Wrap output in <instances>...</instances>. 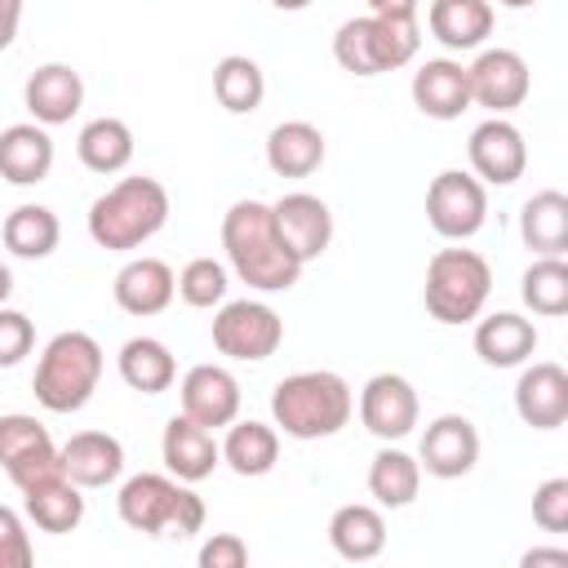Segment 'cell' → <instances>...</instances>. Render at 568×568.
Masks as SVG:
<instances>
[{
    "mask_svg": "<svg viewBox=\"0 0 568 568\" xmlns=\"http://www.w3.org/2000/svg\"><path fill=\"white\" fill-rule=\"evenodd\" d=\"M75 155H80V164L89 173H102V178L106 173H120L133 160V129L124 120H115V115H98V120H89L80 129Z\"/></svg>",
    "mask_w": 568,
    "mask_h": 568,
    "instance_id": "cell-32",
    "label": "cell"
},
{
    "mask_svg": "<svg viewBox=\"0 0 568 568\" xmlns=\"http://www.w3.org/2000/svg\"><path fill=\"white\" fill-rule=\"evenodd\" d=\"M58 466L80 488H106L124 475V444L106 430H75L58 448Z\"/></svg>",
    "mask_w": 568,
    "mask_h": 568,
    "instance_id": "cell-20",
    "label": "cell"
},
{
    "mask_svg": "<svg viewBox=\"0 0 568 568\" xmlns=\"http://www.w3.org/2000/svg\"><path fill=\"white\" fill-rule=\"evenodd\" d=\"M222 462L240 475V479H257V475H271L275 462H280V430L266 426V422H231L226 426V439H222Z\"/></svg>",
    "mask_w": 568,
    "mask_h": 568,
    "instance_id": "cell-31",
    "label": "cell"
},
{
    "mask_svg": "<svg viewBox=\"0 0 568 568\" xmlns=\"http://www.w3.org/2000/svg\"><path fill=\"white\" fill-rule=\"evenodd\" d=\"M226 288H231V271L226 262L217 257H191L182 271H178V297L195 311H213L226 302Z\"/></svg>",
    "mask_w": 568,
    "mask_h": 568,
    "instance_id": "cell-37",
    "label": "cell"
},
{
    "mask_svg": "<svg viewBox=\"0 0 568 568\" xmlns=\"http://www.w3.org/2000/svg\"><path fill=\"white\" fill-rule=\"evenodd\" d=\"M351 413H355L351 382L328 368L288 373L271 390V417L288 439H328L351 422Z\"/></svg>",
    "mask_w": 568,
    "mask_h": 568,
    "instance_id": "cell-3",
    "label": "cell"
},
{
    "mask_svg": "<svg viewBox=\"0 0 568 568\" xmlns=\"http://www.w3.org/2000/svg\"><path fill=\"white\" fill-rule=\"evenodd\" d=\"M200 568H244L248 564V546H244V537H235V532H213L204 546H200Z\"/></svg>",
    "mask_w": 568,
    "mask_h": 568,
    "instance_id": "cell-41",
    "label": "cell"
},
{
    "mask_svg": "<svg viewBox=\"0 0 568 568\" xmlns=\"http://www.w3.org/2000/svg\"><path fill=\"white\" fill-rule=\"evenodd\" d=\"M115 368L124 377L129 390H142V395H164L173 382H178V359L173 351L160 342V337H129L115 355Z\"/></svg>",
    "mask_w": 568,
    "mask_h": 568,
    "instance_id": "cell-30",
    "label": "cell"
},
{
    "mask_svg": "<svg viewBox=\"0 0 568 568\" xmlns=\"http://www.w3.org/2000/svg\"><path fill=\"white\" fill-rule=\"evenodd\" d=\"M53 169V138L44 124L22 120L0 129V178L13 186H36Z\"/></svg>",
    "mask_w": 568,
    "mask_h": 568,
    "instance_id": "cell-25",
    "label": "cell"
},
{
    "mask_svg": "<svg viewBox=\"0 0 568 568\" xmlns=\"http://www.w3.org/2000/svg\"><path fill=\"white\" fill-rule=\"evenodd\" d=\"M31 537H27V524L18 510L0 506V568H27L31 564Z\"/></svg>",
    "mask_w": 568,
    "mask_h": 568,
    "instance_id": "cell-40",
    "label": "cell"
},
{
    "mask_svg": "<svg viewBox=\"0 0 568 568\" xmlns=\"http://www.w3.org/2000/svg\"><path fill=\"white\" fill-rule=\"evenodd\" d=\"M0 240H4V248H9L13 257H22V262H40V257H49V253L58 248V240H62V222H58V213L44 209V204H18V209L4 217Z\"/></svg>",
    "mask_w": 568,
    "mask_h": 568,
    "instance_id": "cell-33",
    "label": "cell"
},
{
    "mask_svg": "<svg viewBox=\"0 0 568 568\" xmlns=\"http://www.w3.org/2000/svg\"><path fill=\"white\" fill-rule=\"evenodd\" d=\"M9 293H13V271H9L4 262H0V306L9 302Z\"/></svg>",
    "mask_w": 568,
    "mask_h": 568,
    "instance_id": "cell-45",
    "label": "cell"
},
{
    "mask_svg": "<svg viewBox=\"0 0 568 568\" xmlns=\"http://www.w3.org/2000/svg\"><path fill=\"white\" fill-rule=\"evenodd\" d=\"M413 106L430 120H457L462 111H470V84H466V67L453 58H426L413 71Z\"/></svg>",
    "mask_w": 568,
    "mask_h": 568,
    "instance_id": "cell-22",
    "label": "cell"
},
{
    "mask_svg": "<svg viewBox=\"0 0 568 568\" xmlns=\"http://www.w3.org/2000/svg\"><path fill=\"white\" fill-rule=\"evenodd\" d=\"M222 248H226V266L257 293H284L302 280V262L280 240L271 204H262V200H235L226 209Z\"/></svg>",
    "mask_w": 568,
    "mask_h": 568,
    "instance_id": "cell-1",
    "label": "cell"
},
{
    "mask_svg": "<svg viewBox=\"0 0 568 568\" xmlns=\"http://www.w3.org/2000/svg\"><path fill=\"white\" fill-rule=\"evenodd\" d=\"M178 399H182V413L195 417L209 430L231 426L240 417V382L222 364H195V368H186L182 373V386H178Z\"/></svg>",
    "mask_w": 568,
    "mask_h": 568,
    "instance_id": "cell-16",
    "label": "cell"
},
{
    "mask_svg": "<svg viewBox=\"0 0 568 568\" xmlns=\"http://www.w3.org/2000/svg\"><path fill=\"white\" fill-rule=\"evenodd\" d=\"M479 462V430L470 417L462 413H439L426 430H422V448H417V466L435 479H462L470 475Z\"/></svg>",
    "mask_w": 568,
    "mask_h": 568,
    "instance_id": "cell-14",
    "label": "cell"
},
{
    "mask_svg": "<svg viewBox=\"0 0 568 568\" xmlns=\"http://www.w3.org/2000/svg\"><path fill=\"white\" fill-rule=\"evenodd\" d=\"M275 9H284V13H302V9H311L315 0H271Z\"/></svg>",
    "mask_w": 568,
    "mask_h": 568,
    "instance_id": "cell-46",
    "label": "cell"
},
{
    "mask_svg": "<svg viewBox=\"0 0 568 568\" xmlns=\"http://www.w3.org/2000/svg\"><path fill=\"white\" fill-rule=\"evenodd\" d=\"M422 49V27L417 18H386V13H364L346 18L333 36V58L351 75H382L399 71L417 58Z\"/></svg>",
    "mask_w": 568,
    "mask_h": 568,
    "instance_id": "cell-6",
    "label": "cell"
},
{
    "mask_svg": "<svg viewBox=\"0 0 568 568\" xmlns=\"http://www.w3.org/2000/svg\"><path fill=\"white\" fill-rule=\"evenodd\" d=\"M324 133L311 120H284L266 133V164L280 178H311L324 164Z\"/></svg>",
    "mask_w": 568,
    "mask_h": 568,
    "instance_id": "cell-27",
    "label": "cell"
},
{
    "mask_svg": "<svg viewBox=\"0 0 568 568\" xmlns=\"http://www.w3.org/2000/svg\"><path fill=\"white\" fill-rule=\"evenodd\" d=\"M417 488H422L417 457H408L404 448H390V444L377 448V457L368 462V493H373V501L386 506V510H404V506H413Z\"/></svg>",
    "mask_w": 568,
    "mask_h": 568,
    "instance_id": "cell-34",
    "label": "cell"
},
{
    "mask_svg": "<svg viewBox=\"0 0 568 568\" xmlns=\"http://www.w3.org/2000/svg\"><path fill=\"white\" fill-rule=\"evenodd\" d=\"M426 27L444 49H479L493 36L488 0H430Z\"/></svg>",
    "mask_w": 568,
    "mask_h": 568,
    "instance_id": "cell-28",
    "label": "cell"
},
{
    "mask_svg": "<svg viewBox=\"0 0 568 568\" xmlns=\"http://www.w3.org/2000/svg\"><path fill=\"white\" fill-rule=\"evenodd\" d=\"M271 217H275L280 240L293 248V257H297L302 266L328 253V244H333V213H328V204H324L320 195H311V191H288V195H280V200L271 204Z\"/></svg>",
    "mask_w": 568,
    "mask_h": 568,
    "instance_id": "cell-15",
    "label": "cell"
},
{
    "mask_svg": "<svg viewBox=\"0 0 568 568\" xmlns=\"http://www.w3.org/2000/svg\"><path fill=\"white\" fill-rule=\"evenodd\" d=\"M417 413H422V404L404 373H373L359 390V422L382 444L404 439L417 426Z\"/></svg>",
    "mask_w": 568,
    "mask_h": 568,
    "instance_id": "cell-13",
    "label": "cell"
},
{
    "mask_svg": "<svg viewBox=\"0 0 568 568\" xmlns=\"http://www.w3.org/2000/svg\"><path fill=\"white\" fill-rule=\"evenodd\" d=\"M537 351V324L519 311H493L475 324V355L488 368H519Z\"/></svg>",
    "mask_w": 568,
    "mask_h": 568,
    "instance_id": "cell-24",
    "label": "cell"
},
{
    "mask_svg": "<svg viewBox=\"0 0 568 568\" xmlns=\"http://www.w3.org/2000/svg\"><path fill=\"white\" fill-rule=\"evenodd\" d=\"M532 524L541 532H568V479H541L532 488Z\"/></svg>",
    "mask_w": 568,
    "mask_h": 568,
    "instance_id": "cell-38",
    "label": "cell"
},
{
    "mask_svg": "<svg viewBox=\"0 0 568 568\" xmlns=\"http://www.w3.org/2000/svg\"><path fill=\"white\" fill-rule=\"evenodd\" d=\"M466 155H470V173L484 186H510L528 169L524 133L506 115H488L484 124H475L470 129V142H466Z\"/></svg>",
    "mask_w": 568,
    "mask_h": 568,
    "instance_id": "cell-12",
    "label": "cell"
},
{
    "mask_svg": "<svg viewBox=\"0 0 568 568\" xmlns=\"http://www.w3.org/2000/svg\"><path fill=\"white\" fill-rule=\"evenodd\" d=\"M466 84H470V106H484L493 115H510L515 106H524L532 75L515 49H484L466 67Z\"/></svg>",
    "mask_w": 568,
    "mask_h": 568,
    "instance_id": "cell-11",
    "label": "cell"
},
{
    "mask_svg": "<svg viewBox=\"0 0 568 568\" xmlns=\"http://www.w3.org/2000/svg\"><path fill=\"white\" fill-rule=\"evenodd\" d=\"M368 13H386V18H417V0H364Z\"/></svg>",
    "mask_w": 568,
    "mask_h": 568,
    "instance_id": "cell-43",
    "label": "cell"
},
{
    "mask_svg": "<svg viewBox=\"0 0 568 568\" xmlns=\"http://www.w3.org/2000/svg\"><path fill=\"white\" fill-rule=\"evenodd\" d=\"M111 293H115V306L124 311V315H160L173 297H178V275H173V266L169 262H160V257H129L120 271H115V284H111Z\"/></svg>",
    "mask_w": 568,
    "mask_h": 568,
    "instance_id": "cell-21",
    "label": "cell"
},
{
    "mask_svg": "<svg viewBox=\"0 0 568 568\" xmlns=\"http://www.w3.org/2000/svg\"><path fill=\"white\" fill-rule=\"evenodd\" d=\"M497 4H501V9H532L537 0H497Z\"/></svg>",
    "mask_w": 568,
    "mask_h": 568,
    "instance_id": "cell-47",
    "label": "cell"
},
{
    "mask_svg": "<svg viewBox=\"0 0 568 568\" xmlns=\"http://www.w3.org/2000/svg\"><path fill=\"white\" fill-rule=\"evenodd\" d=\"M0 470L13 479V488H27L40 475L62 470L49 426L36 422L31 413H4L0 417Z\"/></svg>",
    "mask_w": 568,
    "mask_h": 568,
    "instance_id": "cell-10",
    "label": "cell"
},
{
    "mask_svg": "<svg viewBox=\"0 0 568 568\" xmlns=\"http://www.w3.org/2000/svg\"><path fill=\"white\" fill-rule=\"evenodd\" d=\"M115 510L133 532H146V537L186 541L204 528V501L191 493V484H182L173 475H155V470L124 479Z\"/></svg>",
    "mask_w": 568,
    "mask_h": 568,
    "instance_id": "cell-5",
    "label": "cell"
},
{
    "mask_svg": "<svg viewBox=\"0 0 568 568\" xmlns=\"http://www.w3.org/2000/svg\"><path fill=\"white\" fill-rule=\"evenodd\" d=\"M18 493H22V510H27V519H31L40 532L62 537V532H75L80 519H84V497H80L84 488L71 484L62 470L40 475L36 484H27V488H18Z\"/></svg>",
    "mask_w": 568,
    "mask_h": 568,
    "instance_id": "cell-23",
    "label": "cell"
},
{
    "mask_svg": "<svg viewBox=\"0 0 568 568\" xmlns=\"http://www.w3.org/2000/svg\"><path fill=\"white\" fill-rule=\"evenodd\" d=\"M169 222V191L160 178L133 173L106 186L89 204V240L106 253H133L146 240H155Z\"/></svg>",
    "mask_w": 568,
    "mask_h": 568,
    "instance_id": "cell-2",
    "label": "cell"
},
{
    "mask_svg": "<svg viewBox=\"0 0 568 568\" xmlns=\"http://www.w3.org/2000/svg\"><path fill=\"white\" fill-rule=\"evenodd\" d=\"M18 27H22V0H0V53L13 44Z\"/></svg>",
    "mask_w": 568,
    "mask_h": 568,
    "instance_id": "cell-42",
    "label": "cell"
},
{
    "mask_svg": "<svg viewBox=\"0 0 568 568\" xmlns=\"http://www.w3.org/2000/svg\"><path fill=\"white\" fill-rule=\"evenodd\" d=\"M519 235L537 257H564L568 253V195L564 191H537L519 209Z\"/></svg>",
    "mask_w": 568,
    "mask_h": 568,
    "instance_id": "cell-29",
    "label": "cell"
},
{
    "mask_svg": "<svg viewBox=\"0 0 568 568\" xmlns=\"http://www.w3.org/2000/svg\"><path fill=\"white\" fill-rule=\"evenodd\" d=\"M328 546L351 559V564H368L386 550V519L377 506L368 501H351V506H337L333 519H328Z\"/></svg>",
    "mask_w": 568,
    "mask_h": 568,
    "instance_id": "cell-26",
    "label": "cell"
},
{
    "mask_svg": "<svg viewBox=\"0 0 568 568\" xmlns=\"http://www.w3.org/2000/svg\"><path fill=\"white\" fill-rule=\"evenodd\" d=\"M22 106L31 111L36 124L53 129V124H71V115L84 106V80L75 67L67 62H44L27 75L22 84Z\"/></svg>",
    "mask_w": 568,
    "mask_h": 568,
    "instance_id": "cell-19",
    "label": "cell"
},
{
    "mask_svg": "<svg viewBox=\"0 0 568 568\" xmlns=\"http://www.w3.org/2000/svg\"><path fill=\"white\" fill-rule=\"evenodd\" d=\"M426 222L439 240H470L488 222V191L475 173L444 169L426 186Z\"/></svg>",
    "mask_w": 568,
    "mask_h": 568,
    "instance_id": "cell-9",
    "label": "cell"
},
{
    "mask_svg": "<svg viewBox=\"0 0 568 568\" xmlns=\"http://www.w3.org/2000/svg\"><path fill=\"white\" fill-rule=\"evenodd\" d=\"M102 382V346L98 337L80 333V328H67V333H53L36 359V377H31V390L40 399V408L49 413H80L93 390Z\"/></svg>",
    "mask_w": 568,
    "mask_h": 568,
    "instance_id": "cell-4",
    "label": "cell"
},
{
    "mask_svg": "<svg viewBox=\"0 0 568 568\" xmlns=\"http://www.w3.org/2000/svg\"><path fill=\"white\" fill-rule=\"evenodd\" d=\"M488 293H493V266L475 248H439L426 262L422 302H426L430 320L470 324V320H479Z\"/></svg>",
    "mask_w": 568,
    "mask_h": 568,
    "instance_id": "cell-7",
    "label": "cell"
},
{
    "mask_svg": "<svg viewBox=\"0 0 568 568\" xmlns=\"http://www.w3.org/2000/svg\"><path fill=\"white\" fill-rule=\"evenodd\" d=\"M213 98L231 111V115H248L262 106L266 98V75L253 58L244 53H226L217 67H213Z\"/></svg>",
    "mask_w": 568,
    "mask_h": 568,
    "instance_id": "cell-35",
    "label": "cell"
},
{
    "mask_svg": "<svg viewBox=\"0 0 568 568\" xmlns=\"http://www.w3.org/2000/svg\"><path fill=\"white\" fill-rule=\"evenodd\" d=\"M519 297L532 315H546V320L564 315L568 311V262L564 257H537L519 280Z\"/></svg>",
    "mask_w": 568,
    "mask_h": 568,
    "instance_id": "cell-36",
    "label": "cell"
},
{
    "mask_svg": "<svg viewBox=\"0 0 568 568\" xmlns=\"http://www.w3.org/2000/svg\"><path fill=\"white\" fill-rule=\"evenodd\" d=\"M31 346H36V324L22 311L0 306V368L22 364L31 355Z\"/></svg>",
    "mask_w": 568,
    "mask_h": 568,
    "instance_id": "cell-39",
    "label": "cell"
},
{
    "mask_svg": "<svg viewBox=\"0 0 568 568\" xmlns=\"http://www.w3.org/2000/svg\"><path fill=\"white\" fill-rule=\"evenodd\" d=\"M515 413L532 430H559L568 422V373L555 359H537L515 382Z\"/></svg>",
    "mask_w": 568,
    "mask_h": 568,
    "instance_id": "cell-18",
    "label": "cell"
},
{
    "mask_svg": "<svg viewBox=\"0 0 568 568\" xmlns=\"http://www.w3.org/2000/svg\"><path fill=\"white\" fill-rule=\"evenodd\" d=\"M537 564L568 568V550H564V546H555V550H541V546H537V550H528V555H524V568H537Z\"/></svg>",
    "mask_w": 568,
    "mask_h": 568,
    "instance_id": "cell-44",
    "label": "cell"
},
{
    "mask_svg": "<svg viewBox=\"0 0 568 568\" xmlns=\"http://www.w3.org/2000/svg\"><path fill=\"white\" fill-rule=\"evenodd\" d=\"M280 342H284V320L275 315V306H266L257 297L222 302L213 315V346L226 359L257 364V359H271L280 351Z\"/></svg>",
    "mask_w": 568,
    "mask_h": 568,
    "instance_id": "cell-8",
    "label": "cell"
},
{
    "mask_svg": "<svg viewBox=\"0 0 568 568\" xmlns=\"http://www.w3.org/2000/svg\"><path fill=\"white\" fill-rule=\"evenodd\" d=\"M160 457H164V470L182 484H200L209 479L217 466H222V444L213 439L209 426H200L195 417L186 413H173L164 435H160Z\"/></svg>",
    "mask_w": 568,
    "mask_h": 568,
    "instance_id": "cell-17",
    "label": "cell"
}]
</instances>
